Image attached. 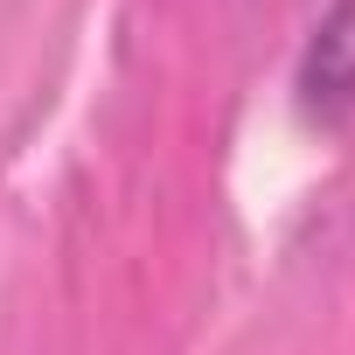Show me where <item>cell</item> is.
Instances as JSON below:
<instances>
[{
	"label": "cell",
	"mask_w": 355,
	"mask_h": 355,
	"mask_svg": "<svg viewBox=\"0 0 355 355\" xmlns=\"http://www.w3.org/2000/svg\"><path fill=\"white\" fill-rule=\"evenodd\" d=\"M293 84H300V112L320 119V125L355 112V0H334V8L320 15Z\"/></svg>",
	"instance_id": "cell-1"
}]
</instances>
